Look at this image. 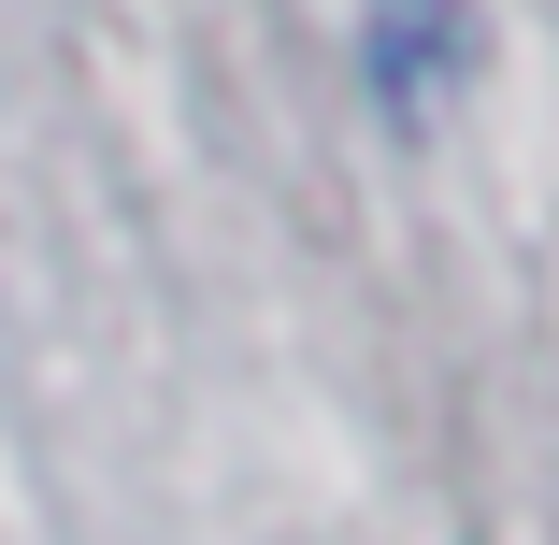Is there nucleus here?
Segmentation results:
<instances>
[{"mask_svg":"<svg viewBox=\"0 0 559 545\" xmlns=\"http://www.w3.org/2000/svg\"><path fill=\"white\" fill-rule=\"evenodd\" d=\"M474 86V0H373V100L388 116H444Z\"/></svg>","mask_w":559,"mask_h":545,"instance_id":"obj_1","label":"nucleus"}]
</instances>
